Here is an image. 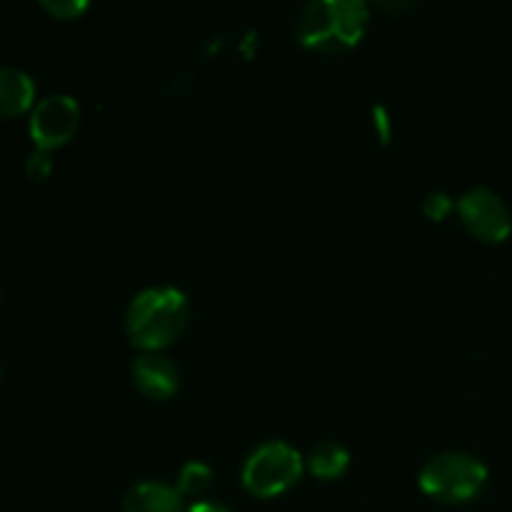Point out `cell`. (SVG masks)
<instances>
[{"label": "cell", "instance_id": "obj_6", "mask_svg": "<svg viewBox=\"0 0 512 512\" xmlns=\"http://www.w3.org/2000/svg\"><path fill=\"white\" fill-rule=\"evenodd\" d=\"M80 123V105L73 95H48L38 100L30 113V138L40 150L65 145L75 135Z\"/></svg>", "mask_w": 512, "mask_h": 512}, {"label": "cell", "instance_id": "obj_10", "mask_svg": "<svg viewBox=\"0 0 512 512\" xmlns=\"http://www.w3.org/2000/svg\"><path fill=\"white\" fill-rule=\"evenodd\" d=\"M310 473L320 480H338L348 473L350 468V450L338 440H323L313 445L305 458Z\"/></svg>", "mask_w": 512, "mask_h": 512}, {"label": "cell", "instance_id": "obj_9", "mask_svg": "<svg viewBox=\"0 0 512 512\" xmlns=\"http://www.w3.org/2000/svg\"><path fill=\"white\" fill-rule=\"evenodd\" d=\"M35 100V83L25 70L0 65V118L25 113Z\"/></svg>", "mask_w": 512, "mask_h": 512}, {"label": "cell", "instance_id": "obj_15", "mask_svg": "<svg viewBox=\"0 0 512 512\" xmlns=\"http://www.w3.org/2000/svg\"><path fill=\"white\" fill-rule=\"evenodd\" d=\"M373 115H375V128H378L380 140H383V143H388V140H390V118H388V110H385L383 105H375Z\"/></svg>", "mask_w": 512, "mask_h": 512}, {"label": "cell", "instance_id": "obj_4", "mask_svg": "<svg viewBox=\"0 0 512 512\" xmlns=\"http://www.w3.org/2000/svg\"><path fill=\"white\" fill-rule=\"evenodd\" d=\"M305 458L285 440L258 445L243 463V485L255 498H275L303 478Z\"/></svg>", "mask_w": 512, "mask_h": 512}, {"label": "cell", "instance_id": "obj_2", "mask_svg": "<svg viewBox=\"0 0 512 512\" xmlns=\"http://www.w3.org/2000/svg\"><path fill=\"white\" fill-rule=\"evenodd\" d=\"M370 5L363 0H310L295 20L300 45L323 53L348 50L363 40Z\"/></svg>", "mask_w": 512, "mask_h": 512}, {"label": "cell", "instance_id": "obj_13", "mask_svg": "<svg viewBox=\"0 0 512 512\" xmlns=\"http://www.w3.org/2000/svg\"><path fill=\"white\" fill-rule=\"evenodd\" d=\"M40 5L58 20H75L88 10V0H43Z\"/></svg>", "mask_w": 512, "mask_h": 512}, {"label": "cell", "instance_id": "obj_17", "mask_svg": "<svg viewBox=\"0 0 512 512\" xmlns=\"http://www.w3.org/2000/svg\"><path fill=\"white\" fill-rule=\"evenodd\" d=\"M0 298H3V295H0Z\"/></svg>", "mask_w": 512, "mask_h": 512}, {"label": "cell", "instance_id": "obj_12", "mask_svg": "<svg viewBox=\"0 0 512 512\" xmlns=\"http://www.w3.org/2000/svg\"><path fill=\"white\" fill-rule=\"evenodd\" d=\"M455 208H458V203H455L448 193H443V190H433V193L425 195L423 200V213L428 215L430 220H445Z\"/></svg>", "mask_w": 512, "mask_h": 512}, {"label": "cell", "instance_id": "obj_11", "mask_svg": "<svg viewBox=\"0 0 512 512\" xmlns=\"http://www.w3.org/2000/svg\"><path fill=\"white\" fill-rule=\"evenodd\" d=\"M213 483V468L203 460H188L183 468L178 470V480H175V488L183 498H198Z\"/></svg>", "mask_w": 512, "mask_h": 512}, {"label": "cell", "instance_id": "obj_1", "mask_svg": "<svg viewBox=\"0 0 512 512\" xmlns=\"http://www.w3.org/2000/svg\"><path fill=\"white\" fill-rule=\"evenodd\" d=\"M190 318L188 295L173 285H150L133 295L125 310V333L135 348L160 353L180 338Z\"/></svg>", "mask_w": 512, "mask_h": 512}, {"label": "cell", "instance_id": "obj_14", "mask_svg": "<svg viewBox=\"0 0 512 512\" xmlns=\"http://www.w3.org/2000/svg\"><path fill=\"white\" fill-rule=\"evenodd\" d=\"M53 170V158H50L48 150L35 148L33 153L28 155V163H25V173L30 175L33 180H45Z\"/></svg>", "mask_w": 512, "mask_h": 512}, {"label": "cell", "instance_id": "obj_3", "mask_svg": "<svg viewBox=\"0 0 512 512\" xmlns=\"http://www.w3.org/2000/svg\"><path fill=\"white\" fill-rule=\"evenodd\" d=\"M418 483L420 490L438 503H470L483 493L488 483V468L483 460L465 450H445L425 460Z\"/></svg>", "mask_w": 512, "mask_h": 512}, {"label": "cell", "instance_id": "obj_7", "mask_svg": "<svg viewBox=\"0 0 512 512\" xmlns=\"http://www.w3.org/2000/svg\"><path fill=\"white\" fill-rule=\"evenodd\" d=\"M130 378H133L135 388L150 400L170 398L180 385V375L173 360L163 353H155V350L135 355L133 363H130Z\"/></svg>", "mask_w": 512, "mask_h": 512}, {"label": "cell", "instance_id": "obj_8", "mask_svg": "<svg viewBox=\"0 0 512 512\" xmlns=\"http://www.w3.org/2000/svg\"><path fill=\"white\" fill-rule=\"evenodd\" d=\"M183 500L175 485L143 480L125 493L123 512H188Z\"/></svg>", "mask_w": 512, "mask_h": 512}, {"label": "cell", "instance_id": "obj_16", "mask_svg": "<svg viewBox=\"0 0 512 512\" xmlns=\"http://www.w3.org/2000/svg\"><path fill=\"white\" fill-rule=\"evenodd\" d=\"M188 512H233V510H230L225 503H220V500H198V503L190 505Z\"/></svg>", "mask_w": 512, "mask_h": 512}, {"label": "cell", "instance_id": "obj_5", "mask_svg": "<svg viewBox=\"0 0 512 512\" xmlns=\"http://www.w3.org/2000/svg\"><path fill=\"white\" fill-rule=\"evenodd\" d=\"M458 213L465 228L488 243H500L512 230L510 208L495 190L485 188V185H475L468 193L460 195Z\"/></svg>", "mask_w": 512, "mask_h": 512}]
</instances>
